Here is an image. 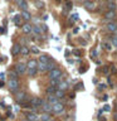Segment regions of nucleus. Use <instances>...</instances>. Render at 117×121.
Returning <instances> with one entry per match:
<instances>
[{
  "label": "nucleus",
  "instance_id": "1",
  "mask_svg": "<svg viewBox=\"0 0 117 121\" xmlns=\"http://www.w3.org/2000/svg\"><path fill=\"white\" fill-rule=\"evenodd\" d=\"M62 77V71L59 68H54V69L49 71V78L50 79H59Z\"/></svg>",
  "mask_w": 117,
  "mask_h": 121
},
{
  "label": "nucleus",
  "instance_id": "2",
  "mask_svg": "<svg viewBox=\"0 0 117 121\" xmlns=\"http://www.w3.org/2000/svg\"><path fill=\"white\" fill-rule=\"evenodd\" d=\"M52 108H53V113H55V115H62L64 112V106H63V104H60V102L53 105Z\"/></svg>",
  "mask_w": 117,
  "mask_h": 121
},
{
  "label": "nucleus",
  "instance_id": "3",
  "mask_svg": "<svg viewBox=\"0 0 117 121\" xmlns=\"http://www.w3.org/2000/svg\"><path fill=\"white\" fill-rule=\"evenodd\" d=\"M8 85H9V88L13 91V92H17L18 88H19V81L15 78H10L9 82H8Z\"/></svg>",
  "mask_w": 117,
  "mask_h": 121
},
{
  "label": "nucleus",
  "instance_id": "4",
  "mask_svg": "<svg viewBox=\"0 0 117 121\" xmlns=\"http://www.w3.org/2000/svg\"><path fill=\"white\" fill-rule=\"evenodd\" d=\"M14 71L17 72L18 74H24L26 72V64H24V63H17V64H15Z\"/></svg>",
  "mask_w": 117,
  "mask_h": 121
},
{
  "label": "nucleus",
  "instance_id": "5",
  "mask_svg": "<svg viewBox=\"0 0 117 121\" xmlns=\"http://www.w3.org/2000/svg\"><path fill=\"white\" fill-rule=\"evenodd\" d=\"M43 100L42 98H38V97H35V98H33L32 101H30V105L33 106V110H35V108H38V107H42V105H43Z\"/></svg>",
  "mask_w": 117,
  "mask_h": 121
},
{
  "label": "nucleus",
  "instance_id": "6",
  "mask_svg": "<svg viewBox=\"0 0 117 121\" xmlns=\"http://www.w3.org/2000/svg\"><path fill=\"white\" fill-rule=\"evenodd\" d=\"M42 110L44 111V113H50V112H53L52 105H50V104H48L47 101H44V102H43V105H42Z\"/></svg>",
  "mask_w": 117,
  "mask_h": 121
},
{
  "label": "nucleus",
  "instance_id": "7",
  "mask_svg": "<svg viewBox=\"0 0 117 121\" xmlns=\"http://www.w3.org/2000/svg\"><path fill=\"white\" fill-rule=\"evenodd\" d=\"M15 98H17V102L18 104H23L25 100H26V95L24 92H17L15 95Z\"/></svg>",
  "mask_w": 117,
  "mask_h": 121
},
{
  "label": "nucleus",
  "instance_id": "8",
  "mask_svg": "<svg viewBox=\"0 0 117 121\" xmlns=\"http://www.w3.org/2000/svg\"><path fill=\"white\" fill-rule=\"evenodd\" d=\"M47 102H48V104H50V105L53 106V105L58 104L59 100L54 96V95H48V96H47Z\"/></svg>",
  "mask_w": 117,
  "mask_h": 121
},
{
  "label": "nucleus",
  "instance_id": "9",
  "mask_svg": "<svg viewBox=\"0 0 117 121\" xmlns=\"http://www.w3.org/2000/svg\"><path fill=\"white\" fill-rule=\"evenodd\" d=\"M83 6L86 8L87 10H89V11H93L94 9H96V4H94L93 1H86V3H83Z\"/></svg>",
  "mask_w": 117,
  "mask_h": 121
},
{
  "label": "nucleus",
  "instance_id": "10",
  "mask_svg": "<svg viewBox=\"0 0 117 121\" xmlns=\"http://www.w3.org/2000/svg\"><path fill=\"white\" fill-rule=\"evenodd\" d=\"M20 51H21V45L18 44V43H15L13 45V48H11V54H13V56H18L19 53H20Z\"/></svg>",
  "mask_w": 117,
  "mask_h": 121
},
{
  "label": "nucleus",
  "instance_id": "11",
  "mask_svg": "<svg viewBox=\"0 0 117 121\" xmlns=\"http://www.w3.org/2000/svg\"><path fill=\"white\" fill-rule=\"evenodd\" d=\"M38 115L35 112H26V120L28 121H38Z\"/></svg>",
  "mask_w": 117,
  "mask_h": 121
},
{
  "label": "nucleus",
  "instance_id": "12",
  "mask_svg": "<svg viewBox=\"0 0 117 121\" xmlns=\"http://www.w3.org/2000/svg\"><path fill=\"white\" fill-rule=\"evenodd\" d=\"M21 30H23V33L29 34V33H32L33 26L30 25V24H28V23H25V24H23V26H21Z\"/></svg>",
  "mask_w": 117,
  "mask_h": 121
},
{
  "label": "nucleus",
  "instance_id": "13",
  "mask_svg": "<svg viewBox=\"0 0 117 121\" xmlns=\"http://www.w3.org/2000/svg\"><path fill=\"white\" fill-rule=\"evenodd\" d=\"M38 67V62L37 60H29L28 63H26V69H37Z\"/></svg>",
  "mask_w": 117,
  "mask_h": 121
},
{
  "label": "nucleus",
  "instance_id": "14",
  "mask_svg": "<svg viewBox=\"0 0 117 121\" xmlns=\"http://www.w3.org/2000/svg\"><path fill=\"white\" fill-rule=\"evenodd\" d=\"M115 17H116V11H111V10H108L107 13L104 14L106 20H108V22H111L112 19H115Z\"/></svg>",
  "mask_w": 117,
  "mask_h": 121
},
{
  "label": "nucleus",
  "instance_id": "15",
  "mask_svg": "<svg viewBox=\"0 0 117 121\" xmlns=\"http://www.w3.org/2000/svg\"><path fill=\"white\" fill-rule=\"evenodd\" d=\"M37 69L39 71V72H47V71H48V66H47L45 63L38 62V67H37Z\"/></svg>",
  "mask_w": 117,
  "mask_h": 121
},
{
  "label": "nucleus",
  "instance_id": "16",
  "mask_svg": "<svg viewBox=\"0 0 117 121\" xmlns=\"http://www.w3.org/2000/svg\"><path fill=\"white\" fill-rule=\"evenodd\" d=\"M116 29H117V24H115V23H108V24H107V32L115 33Z\"/></svg>",
  "mask_w": 117,
  "mask_h": 121
},
{
  "label": "nucleus",
  "instance_id": "17",
  "mask_svg": "<svg viewBox=\"0 0 117 121\" xmlns=\"http://www.w3.org/2000/svg\"><path fill=\"white\" fill-rule=\"evenodd\" d=\"M67 88H68V83H67L66 81H60L59 85L57 86V90H62V91H64V90H67Z\"/></svg>",
  "mask_w": 117,
  "mask_h": 121
},
{
  "label": "nucleus",
  "instance_id": "18",
  "mask_svg": "<svg viewBox=\"0 0 117 121\" xmlns=\"http://www.w3.org/2000/svg\"><path fill=\"white\" fill-rule=\"evenodd\" d=\"M17 4L18 6H20L23 10H28V4H26L24 0H17Z\"/></svg>",
  "mask_w": 117,
  "mask_h": 121
},
{
  "label": "nucleus",
  "instance_id": "19",
  "mask_svg": "<svg viewBox=\"0 0 117 121\" xmlns=\"http://www.w3.org/2000/svg\"><path fill=\"white\" fill-rule=\"evenodd\" d=\"M20 17H21L23 19H25V20H29V19L32 18V15L29 14V11H28V10H23V11H21V15H20Z\"/></svg>",
  "mask_w": 117,
  "mask_h": 121
},
{
  "label": "nucleus",
  "instance_id": "20",
  "mask_svg": "<svg viewBox=\"0 0 117 121\" xmlns=\"http://www.w3.org/2000/svg\"><path fill=\"white\" fill-rule=\"evenodd\" d=\"M106 5H107V9L111 10V11H115V10L117 9L116 3H106Z\"/></svg>",
  "mask_w": 117,
  "mask_h": 121
},
{
  "label": "nucleus",
  "instance_id": "21",
  "mask_svg": "<svg viewBox=\"0 0 117 121\" xmlns=\"http://www.w3.org/2000/svg\"><path fill=\"white\" fill-rule=\"evenodd\" d=\"M49 60H50V58H49L48 56H45V54H43V56H40V57H39V62H42V63L48 64Z\"/></svg>",
  "mask_w": 117,
  "mask_h": 121
},
{
  "label": "nucleus",
  "instance_id": "22",
  "mask_svg": "<svg viewBox=\"0 0 117 121\" xmlns=\"http://www.w3.org/2000/svg\"><path fill=\"white\" fill-rule=\"evenodd\" d=\"M54 96L58 98V100H59V98H63V97H64V91H62V90H57L55 93H54Z\"/></svg>",
  "mask_w": 117,
  "mask_h": 121
},
{
  "label": "nucleus",
  "instance_id": "23",
  "mask_svg": "<svg viewBox=\"0 0 117 121\" xmlns=\"http://www.w3.org/2000/svg\"><path fill=\"white\" fill-rule=\"evenodd\" d=\"M57 91V87H53V86H49L47 88V95H54Z\"/></svg>",
  "mask_w": 117,
  "mask_h": 121
},
{
  "label": "nucleus",
  "instance_id": "24",
  "mask_svg": "<svg viewBox=\"0 0 117 121\" xmlns=\"http://www.w3.org/2000/svg\"><path fill=\"white\" fill-rule=\"evenodd\" d=\"M47 66H48V71H52V69H54V68H57L55 67V63H54V60H53V59L49 60Z\"/></svg>",
  "mask_w": 117,
  "mask_h": 121
},
{
  "label": "nucleus",
  "instance_id": "25",
  "mask_svg": "<svg viewBox=\"0 0 117 121\" xmlns=\"http://www.w3.org/2000/svg\"><path fill=\"white\" fill-rule=\"evenodd\" d=\"M40 121H52V119H50V116H49L48 113H42Z\"/></svg>",
  "mask_w": 117,
  "mask_h": 121
},
{
  "label": "nucleus",
  "instance_id": "26",
  "mask_svg": "<svg viewBox=\"0 0 117 121\" xmlns=\"http://www.w3.org/2000/svg\"><path fill=\"white\" fill-rule=\"evenodd\" d=\"M20 53L23 56H28L29 53H30V51H29V48H26V47H21V51H20Z\"/></svg>",
  "mask_w": 117,
  "mask_h": 121
},
{
  "label": "nucleus",
  "instance_id": "27",
  "mask_svg": "<svg viewBox=\"0 0 117 121\" xmlns=\"http://www.w3.org/2000/svg\"><path fill=\"white\" fill-rule=\"evenodd\" d=\"M102 48L109 51V49H111V43H108V42H103V43H102Z\"/></svg>",
  "mask_w": 117,
  "mask_h": 121
},
{
  "label": "nucleus",
  "instance_id": "28",
  "mask_svg": "<svg viewBox=\"0 0 117 121\" xmlns=\"http://www.w3.org/2000/svg\"><path fill=\"white\" fill-rule=\"evenodd\" d=\"M9 76H10V78H15V79H18V73H17V72H15V71H10L9 72Z\"/></svg>",
  "mask_w": 117,
  "mask_h": 121
},
{
  "label": "nucleus",
  "instance_id": "29",
  "mask_svg": "<svg viewBox=\"0 0 117 121\" xmlns=\"http://www.w3.org/2000/svg\"><path fill=\"white\" fill-rule=\"evenodd\" d=\"M32 32H34L35 34H39V33H42L40 26H33V30H32Z\"/></svg>",
  "mask_w": 117,
  "mask_h": 121
},
{
  "label": "nucleus",
  "instance_id": "30",
  "mask_svg": "<svg viewBox=\"0 0 117 121\" xmlns=\"http://www.w3.org/2000/svg\"><path fill=\"white\" fill-rule=\"evenodd\" d=\"M111 43L115 45V47H117V35H113V37L111 38Z\"/></svg>",
  "mask_w": 117,
  "mask_h": 121
},
{
  "label": "nucleus",
  "instance_id": "31",
  "mask_svg": "<svg viewBox=\"0 0 117 121\" xmlns=\"http://www.w3.org/2000/svg\"><path fill=\"white\" fill-rule=\"evenodd\" d=\"M26 72H28L30 76H35L37 72H38V69H26Z\"/></svg>",
  "mask_w": 117,
  "mask_h": 121
},
{
  "label": "nucleus",
  "instance_id": "32",
  "mask_svg": "<svg viewBox=\"0 0 117 121\" xmlns=\"http://www.w3.org/2000/svg\"><path fill=\"white\" fill-rule=\"evenodd\" d=\"M109 110H111V106H109V105H106V106H104V107H103V108H102V111H107V112H108V111H109Z\"/></svg>",
  "mask_w": 117,
  "mask_h": 121
},
{
  "label": "nucleus",
  "instance_id": "33",
  "mask_svg": "<svg viewBox=\"0 0 117 121\" xmlns=\"http://www.w3.org/2000/svg\"><path fill=\"white\" fill-rule=\"evenodd\" d=\"M20 18H21V17H19V15H18V17H15V19H14V23H15V24H19V23H20Z\"/></svg>",
  "mask_w": 117,
  "mask_h": 121
},
{
  "label": "nucleus",
  "instance_id": "34",
  "mask_svg": "<svg viewBox=\"0 0 117 121\" xmlns=\"http://www.w3.org/2000/svg\"><path fill=\"white\" fill-rule=\"evenodd\" d=\"M72 6H73V5H72V3H71V1H68V3L66 4V8H67L68 10H71V9H72Z\"/></svg>",
  "mask_w": 117,
  "mask_h": 121
},
{
  "label": "nucleus",
  "instance_id": "35",
  "mask_svg": "<svg viewBox=\"0 0 117 121\" xmlns=\"http://www.w3.org/2000/svg\"><path fill=\"white\" fill-rule=\"evenodd\" d=\"M32 52L35 53V54H38V53H39V49H38L37 47H33V48H32Z\"/></svg>",
  "mask_w": 117,
  "mask_h": 121
},
{
  "label": "nucleus",
  "instance_id": "36",
  "mask_svg": "<svg viewBox=\"0 0 117 121\" xmlns=\"http://www.w3.org/2000/svg\"><path fill=\"white\" fill-rule=\"evenodd\" d=\"M35 4H37L38 8H42V6H43V3H40V1H35Z\"/></svg>",
  "mask_w": 117,
  "mask_h": 121
},
{
  "label": "nucleus",
  "instance_id": "37",
  "mask_svg": "<svg viewBox=\"0 0 117 121\" xmlns=\"http://www.w3.org/2000/svg\"><path fill=\"white\" fill-rule=\"evenodd\" d=\"M113 117H115V120L117 121V112H115V115H113Z\"/></svg>",
  "mask_w": 117,
  "mask_h": 121
},
{
  "label": "nucleus",
  "instance_id": "38",
  "mask_svg": "<svg viewBox=\"0 0 117 121\" xmlns=\"http://www.w3.org/2000/svg\"><path fill=\"white\" fill-rule=\"evenodd\" d=\"M3 86H4V82H3V81H0V87H3Z\"/></svg>",
  "mask_w": 117,
  "mask_h": 121
},
{
  "label": "nucleus",
  "instance_id": "39",
  "mask_svg": "<svg viewBox=\"0 0 117 121\" xmlns=\"http://www.w3.org/2000/svg\"><path fill=\"white\" fill-rule=\"evenodd\" d=\"M81 3H86V1H88V0H79Z\"/></svg>",
  "mask_w": 117,
  "mask_h": 121
},
{
  "label": "nucleus",
  "instance_id": "40",
  "mask_svg": "<svg viewBox=\"0 0 117 121\" xmlns=\"http://www.w3.org/2000/svg\"><path fill=\"white\" fill-rule=\"evenodd\" d=\"M116 33H117V29H116Z\"/></svg>",
  "mask_w": 117,
  "mask_h": 121
},
{
  "label": "nucleus",
  "instance_id": "41",
  "mask_svg": "<svg viewBox=\"0 0 117 121\" xmlns=\"http://www.w3.org/2000/svg\"><path fill=\"white\" fill-rule=\"evenodd\" d=\"M52 121H54V120H52Z\"/></svg>",
  "mask_w": 117,
  "mask_h": 121
},
{
  "label": "nucleus",
  "instance_id": "42",
  "mask_svg": "<svg viewBox=\"0 0 117 121\" xmlns=\"http://www.w3.org/2000/svg\"><path fill=\"white\" fill-rule=\"evenodd\" d=\"M116 72H117V71H116Z\"/></svg>",
  "mask_w": 117,
  "mask_h": 121
}]
</instances>
